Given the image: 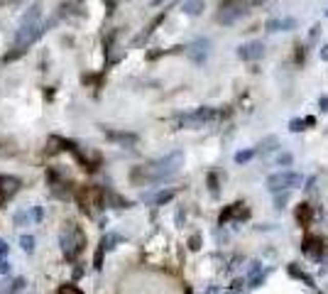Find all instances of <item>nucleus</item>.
I'll return each instance as SVG.
<instances>
[{"mask_svg": "<svg viewBox=\"0 0 328 294\" xmlns=\"http://www.w3.org/2000/svg\"><path fill=\"white\" fill-rule=\"evenodd\" d=\"M181 10H184V15H191V17H196V15H201V12L206 10V3H204V0H184Z\"/></svg>", "mask_w": 328, "mask_h": 294, "instance_id": "nucleus-13", "label": "nucleus"}, {"mask_svg": "<svg viewBox=\"0 0 328 294\" xmlns=\"http://www.w3.org/2000/svg\"><path fill=\"white\" fill-rule=\"evenodd\" d=\"M245 15V5L240 0H228L221 5V12H218V23L221 25H235Z\"/></svg>", "mask_w": 328, "mask_h": 294, "instance_id": "nucleus-4", "label": "nucleus"}, {"mask_svg": "<svg viewBox=\"0 0 328 294\" xmlns=\"http://www.w3.org/2000/svg\"><path fill=\"white\" fill-rule=\"evenodd\" d=\"M215 118V111L213 108H199L193 113H186L179 118V125L181 128H201L204 123H211Z\"/></svg>", "mask_w": 328, "mask_h": 294, "instance_id": "nucleus-5", "label": "nucleus"}, {"mask_svg": "<svg viewBox=\"0 0 328 294\" xmlns=\"http://www.w3.org/2000/svg\"><path fill=\"white\" fill-rule=\"evenodd\" d=\"M265 54V45L262 42H248V45H243L238 49V57L245 59V61H255V59H260Z\"/></svg>", "mask_w": 328, "mask_h": 294, "instance_id": "nucleus-10", "label": "nucleus"}, {"mask_svg": "<svg viewBox=\"0 0 328 294\" xmlns=\"http://www.w3.org/2000/svg\"><path fill=\"white\" fill-rule=\"evenodd\" d=\"M57 294H83L79 287H74V284H64V287H59Z\"/></svg>", "mask_w": 328, "mask_h": 294, "instance_id": "nucleus-27", "label": "nucleus"}, {"mask_svg": "<svg viewBox=\"0 0 328 294\" xmlns=\"http://www.w3.org/2000/svg\"><path fill=\"white\" fill-rule=\"evenodd\" d=\"M174 196H177V192H174V189H167V192H159V194H155V196H149V201L162 206V204H167V201H171Z\"/></svg>", "mask_w": 328, "mask_h": 294, "instance_id": "nucleus-16", "label": "nucleus"}, {"mask_svg": "<svg viewBox=\"0 0 328 294\" xmlns=\"http://www.w3.org/2000/svg\"><path fill=\"white\" fill-rule=\"evenodd\" d=\"M83 243H86V236H83V230L76 228L74 223H69V226L61 230V236H59V245H61V253H64L67 260H74V258L79 255L81 250H83Z\"/></svg>", "mask_w": 328, "mask_h": 294, "instance_id": "nucleus-2", "label": "nucleus"}, {"mask_svg": "<svg viewBox=\"0 0 328 294\" xmlns=\"http://www.w3.org/2000/svg\"><path fill=\"white\" fill-rule=\"evenodd\" d=\"M318 108H321V113H328V96L318 98Z\"/></svg>", "mask_w": 328, "mask_h": 294, "instance_id": "nucleus-30", "label": "nucleus"}, {"mask_svg": "<svg viewBox=\"0 0 328 294\" xmlns=\"http://www.w3.org/2000/svg\"><path fill=\"white\" fill-rule=\"evenodd\" d=\"M314 123H316L314 118H306V120H299V118H294V120L289 123V130H292V133H301L306 125H314Z\"/></svg>", "mask_w": 328, "mask_h": 294, "instance_id": "nucleus-19", "label": "nucleus"}, {"mask_svg": "<svg viewBox=\"0 0 328 294\" xmlns=\"http://www.w3.org/2000/svg\"><path fill=\"white\" fill-rule=\"evenodd\" d=\"M20 189V179L12 174H0V204H5L12 194Z\"/></svg>", "mask_w": 328, "mask_h": 294, "instance_id": "nucleus-7", "label": "nucleus"}, {"mask_svg": "<svg viewBox=\"0 0 328 294\" xmlns=\"http://www.w3.org/2000/svg\"><path fill=\"white\" fill-rule=\"evenodd\" d=\"M8 243H5V240H0V255H3V258H5V255H8Z\"/></svg>", "mask_w": 328, "mask_h": 294, "instance_id": "nucleus-34", "label": "nucleus"}, {"mask_svg": "<svg viewBox=\"0 0 328 294\" xmlns=\"http://www.w3.org/2000/svg\"><path fill=\"white\" fill-rule=\"evenodd\" d=\"M39 20H42V5H39V3H34L32 8L23 15V20H20V30H32V27H39Z\"/></svg>", "mask_w": 328, "mask_h": 294, "instance_id": "nucleus-8", "label": "nucleus"}, {"mask_svg": "<svg viewBox=\"0 0 328 294\" xmlns=\"http://www.w3.org/2000/svg\"><path fill=\"white\" fill-rule=\"evenodd\" d=\"M289 272H292V275H294L296 280H304V282L309 284V287H314V280H311V277H309V275H306V272H301V270H299V267H296V265H289Z\"/></svg>", "mask_w": 328, "mask_h": 294, "instance_id": "nucleus-21", "label": "nucleus"}, {"mask_svg": "<svg viewBox=\"0 0 328 294\" xmlns=\"http://www.w3.org/2000/svg\"><path fill=\"white\" fill-rule=\"evenodd\" d=\"M8 272H10V262L5 258H0V275H8Z\"/></svg>", "mask_w": 328, "mask_h": 294, "instance_id": "nucleus-31", "label": "nucleus"}, {"mask_svg": "<svg viewBox=\"0 0 328 294\" xmlns=\"http://www.w3.org/2000/svg\"><path fill=\"white\" fill-rule=\"evenodd\" d=\"M186 54L191 59L193 64H204L206 57H208V39H196L189 49H186Z\"/></svg>", "mask_w": 328, "mask_h": 294, "instance_id": "nucleus-9", "label": "nucleus"}, {"mask_svg": "<svg viewBox=\"0 0 328 294\" xmlns=\"http://www.w3.org/2000/svg\"><path fill=\"white\" fill-rule=\"evenodd\" d=\"M265 30H267V32H279V30H282V20H267Z\"/></svg>", "mask_w": 328, "mask_h": 294, "instance_id": "nucleus-26", "label": "nucleus"}, {"mask_svg": "<svg viewBox=\"0 0 328 294\" xmlns=\"http://www.w3.org/2000/svg\"><path fill=\"white\" fill-rule=\"evenodd\" d=\"M252 157H255V150H243V152L235 155V162H238V164H245V162H250Z\"/></svg>", "mask_w": 328, "mask_h": 294, "instance_id": "nucleus-23", "label": "nucleus"}, {"mask_svg": "<svg viewBox=\"0 0 328 294\" xmlns=\"http://www.w3.org/2000/svg\"><path fill=\"white\" fill-rule=\"evenodd\" d=\"M20 248H23L25 253H32L34 250V238L32 236H20Z\"/></svg>", "mask_w": 328, "mask_h": 294, "instance_id": "nucleus-22", "label": "nucleus"}, {"mask_svg": "<svg viewBox=\"0 0 328 294\" xmlns=\"http://www.w3.org/2000/svg\"><path fill=\"white\" fill-rule=\"evenodd\" d=\"M321 59H323V61H328V45L321 47Z\"/></svg>", "mask_w": 328, "mask_h": 294, "instance_id": "nucleus-35", "label": "nucleus"}, {"mask_svg": "<svg viewBox=\"0 0 328 294\" xmlns=\"http://www.w3.org/2000/svg\"><path fill=\"white\" fill-rule=\"evenodd\" d=\"M181 164H184V152L177 150V152H169L167 157L157 159V162H152L147 167H137L130 177L137 184H157V181H164V179H169V177H174Z\"/></svg>", "mask_w": 328, "mask_h": 294, "instance_id": "nucleus-1", "label": "nucleus"}, {"mask_svg": "<svg viewBox=\"0 0 328 294\" xmlns=\"http://www.w3.org/2000/svg\"><path fill=\"white\" fill-rule=\"evenodd\" d=\"M277 145H279V140H277L274 135H270V137H265L260 145H257V152H260V155H267V152H272Z\"/></svg>", "mask_w": 328, "mask_h": 294, "instance_id": "nucleus-17", "label": "nucleus"}, {"mask_svg": "<svg viewBox=\"0 0 328 294\" xmlns=\"http://www.w3.org/2000/svg\"><path fill=\"white\" fill-rule=\"evenodd\" d=\"M12 221H15V226H30V223H32L30 211H17V214L12 216Z\"/></svg>", "mask_w": 328, "mask_h": 294, "instance_id": "nucleus-20", "label": "nucleus"}, {"mask_svg": "<svg viewBox=\"0 0 328 294\" xmlns=\"http://www.w3.org/2000/svg\"><path fill=\"white\" fill-rule=\"evenodd\" d=\"M250 3H252V5H262L265 0H250Z\"/></svg>", "mask_w": 328, "mask_h": 294, "instance_id": "nucleus-36", "label": "nucleus"}, {"mask_svg": "<svg viewBox=\"0 0 328 294\" xmlns=\"http://www.w3.org/2000/svg\"><path fill=\"white\" fill-rule=\"evenodd\" d=\"M248 216H250V211L245 208V204H233L221 214V226L228 223V221H233V218H235V221H243V218H248Z\"/></svg>", "mask_w": 328, "mask_h": 294, "instance_id": "nucleus-12", "label": "nucleus"}, {"mask_svg": "<svg viewBox=\"0 0 328 294\" xmlns=\"http://www.w3.org/2000/svg\"><path fill=\"white\" fill-rule=\"evenodd\" d=\"M218 294H233V292H218Z\"/></svg>", "mask_w": 328, "mask_h": 294, "instance_id": "nucleus-37", "label": "nucleus"}, {"mask_svg": "<svg viewBox=\"0 0 328 294\" xmlns=\"http://www.w3.org/2000/svg\"><path fill=\"white\" fill-rule=\"evenodd\" d=\"M103 199H105V194H103V189H98V186H86V189L79 192V201H81V206H83V211L98 208V206L103 204Z\"/></svg>", "mask_w": 328, "mask_h": 294, "instance_id": "nucleus-6", "label": "nucleus"}, {"mask_svg": "<svg viewBox=\"0 0 328 294\" xmlns=\"http://www.w3.org/2000/svg\"><path fill=\"white\" fill-rule=\"evenodd\" d=\"M292 162H294V157H292L289 152H282V155L277 157V167H289Z\"/></svg>", "mask_w": 328, "mask_h": 294, "instance_id": "nucleus-25", "label": "nucleus"}, {"mask_svg": "<svg viewBox=\"0 0 328 294\" xmlns=\"http://www.w3.org/2000/svg\"><path fill=\"white\" fill-rule=\"evenodd\" d=\"M318 32H321V25H314V27H311V34H309V42H311V45H314V42H316Z\"/></svg>", "mask_w": 328, "mask_h": 294, "instance_id": "nucleus-29", "label": "nucleus"}, {"mask_svg": "<svg viewBox=\"0 0 328 294\" xmlns=\"http://www.w3.org/2000/svg\"><path fill=\"white\" fill-rule=\"evenodd\" d=\"M108 140H113V142H120V145H135L137 137L130 135V133H108Z\"/></svg>", "mask_w": 328, "mask_h": 294, "instance_id": "nucleus-14", "label": "nucleus"}, {"mask_svg": "<svg viewBox=\"0 0 328 294\" xmlns=\"http://www.w3.org/2000/svg\"><path fill=\"white\" fill-rule=\"evenodd\" d=\"M301 174L296 172H277L267 177V189L270 192H282V189H294V186H301Z\"/></svg>", "mask_w": 328, "mask_h": 294, "instance_id": "nucleus-3", "label": "nucleus"}, {"mask_svg": "<svg viewBox=\"0 0 328 294\" xmlns=\"http://www.w3.org/2000/svg\"><path fill=\"white\" fill-rule=\"evenodd\" d=\"M189 248H191V250H199V248H201V236H199V233L189 238Z\"/></svg>", "mask_w": 328, "mask_h": 294, "instance_id": "nucleus-28", "label": "nucleus"}, {"mask_svg": "<svg viewBox=\"0 0 328 294\" xmlns=\"http://www.w3.org/2000/svg\"><path fill=\"white\" fill-rule=\"evenodd\" d=\"M301 248H304V253L311 258V260H321V258H323V240H321V238H316V236L306 238Z\"/></svg>", "mask_w": 328, "mask_h": 294, "instance_id": "nucleus-11", "label": "nucleus"}, {"mask_svg": "<svg viewBox=\"0 0 328 294\" xmlns=\"http://www.w3.org/2000/svg\"><path fill=\"white\" fill-rule=\"evenodd\" d=\"M287 201H289V196H287V194H282V196H277V199H274V206H277V208H282Z\"/></svg>", "mask_w": 328, "mask_h": 294, "instance_id": "nucleus-32", "label": "nucleus"}, {"mask_svg": "<svg viewBox=\"0 0 328 294\" xmlns=\"http://www.w3.org/2000/svg\"><path fill=\"white\" fill-rule=\"evenodd\" d=\"M311 216H314V211H311V206L309 204H301L299 208H296V221H299V223H304V226L311 221Z\"/></svg>", "mask_w": 328, "mask_h": 294, "instance_id": "nucleus-18", "label": "nucleus"}, {"mask_svg": "<svg viewBox=\"0 0 328 294\" xmlns=\"http://www.w3.org/2000/svg\"><path fill=\"white\" fill-rule=\"evenodd\" d=\"M30 218H32V223H39V221L45 218V211H42V206H32V208H30Z\"/></svg>", "mask_w": 328, "mask_h": 294, "instance_id": "nucleus-24", "label": "nucleus"}, {"mask_svg": "<svg viewBox=\"0 0 328 294\" xmlns=\"http://www.w3.org/2000/svg\"><path fill=\"white\" fill-rule=\"evenodd\" d=\"M118 243H123V236H118V233H108V236L101 240V250L103 253H108V250H113Z\"/></svg>", "mask_w": 328, "mask_h": 294, "instance_id": "nucleus-15", "label": "nucleus"}, {"mask_svg": "<svg viewBox=\"0 0 328 294\" xmlns=\"http://www.w3.org/2000/svg\"><path fill=\"white\" fill-rule=\"evenodd\" d=\"M326 15H328V12H326Z\"/></svg>", "mask_w": 328, "mask_h": 294, "instance_id": "nucleus-38", "label": "nucleus"}, {"mask_svg": "<svg viewBox=\"0 0 328 294\" xmlns=\"http://www.w3.org/2000/svg\"><path fill=\"white\" fill-rule=\"evenodd\" d=\"M208 184H211V194H218V186H215V174H211V177H208Z\"/></svg>", "mask_w": 328, "mask_h": 294, "instance_id": "nucleus-33", "label": "nucleus"}]
</instances>
